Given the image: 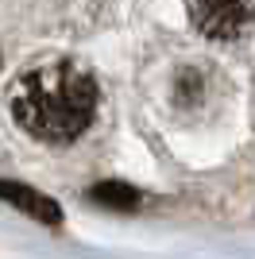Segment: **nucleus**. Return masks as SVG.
<instances>
[{
  "instance_id": "f257e3e1",
  "label": "nucleus",
  "mask_w": 255,
  "mask_h": 259,
  "mask_svg": "<svg viewBox=\"0 0 255 259\" xmlns=\"http://www.w3.org/2000/svg\"><path fill=\"white\" fill-rule=\"evenodd\" d=\"M16 124L42 143H74L97 116V81L74 62H39L8 89Z\"/></svg>"
},
{
  "instance_id": "f03ea898",
  "label": "nucleus",
  "mask_w": 255,
  "mask_h": 259,
  "mask_svg": "<svg viewBox=\"0 0 255 259\" xmlns=\"http://www.w3.org/2000/svg\"><path fill=\"white\" fill-rule=\"evenodd\" d=\"M190 16L197 31L221 43L255 31V0H190Z\"/></svg>"
},
{
  "instance_id": "7ed1b4c3",
  "label": "nucleus",
  "mask_w": 255,
  "mask_h": 259,
  "mask_svg": "<svg viewBox=\"0 0 255 259\" xmlns=\"http://www.w3.org/2000/svg\"><path fill=\"white\" fill-rule=\"evenodd\" d=\"M0 197H4L8 205H16L20 213L42 221V225H58V221H62L58 201H51V197H42L39 190H27V186H20V182H4V178H0Z\"/></svg>"
},
{
  "instance_id": "20e7f679",
  "label": "nucleus",
  "mask_w": 255,
  "mask_h": 259,
  "mask_svg": "<svg viewBox=\"0 0 255 259\" xmlns=\"http://www.w3.org/2000/svg\"><path fill=\"white\" fill-rule=\"evenodd\" d=\"M93 201H101V205H112V209H132L139 201V194L132 190V186L124 182H101L93 190Z\"/></svg>"
}]
</instances>
